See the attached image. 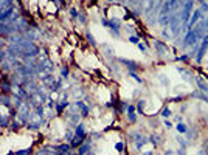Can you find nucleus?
Wrapping results in <instances>:
<instances>
[{"instance_id": "15", "label": "nucleus", "mask_w": 208, "mask_h": 155, "mask_svg": "<svg viewBox=\"0 0 208 155\" xmlns=\"http://www.w3.org/2000/svg\"><path fill=\"white\" fill-rule=\"evenodd\" d=\"M193 96H194V98H199V99H202V101H205V102H208V96L203 95V93H200V92H194Z\"/></svg>"}, {"instance_id": "17", "label": "nucleus", "mask_w": 208, "mask_h": 155, "mask_svg": "<svg viewBox=\"0 0 208 155\" xmlns=\"http://www.w3.org/2000/svg\"><path fill=\"white\" fill-rule=\"evenodd\" d=\"M145 106H146V101H145V99H140V101H138V104H137V110L142 113L143 109H145Z\"/></svg>"}, {"instance_id": "7", "label": "nucleus", "mask_w": 208, "mask_h": 155, "mask_svg": "<svg viewBox=\"0 0 208 155\" xmlns=\"http://www.w3.org/2000/svg\"><path fill=\"white\" fill-rule=\"evenodd\" d=\"M42 82L47 85V87H50V89H56V79H55V76H51V74H45L43 78H42Z\"/></svg>"}, {"instance_id": "31", "label": "nucleus", "mask_w": 208, "mask_h": 155, "mask_svg": "<svg viewBox=\"0 0 208 155\" xmlns=\"http://www.w3.org/2000/svg\"><path fill=\"white\" fill-rule=\"evenodd\" d=\"M143 155H154L151 150H146V152H143Z\"/></svg>"}, {"instance_id": "27", "label": "nucleus", "mask_w": 208, "mask_h": 155, "mask_svg": "<svg viewBox=\"0 0 208 155\" xmlns=\"http://www.w3.org/2000/svg\"><path fill=\"white\" fill-rule=\"evenodd\" d=\"M70 14H72V17H78V11H76L75 8H73V9L70 11Z\"/></svg>"}, {"instance_id": "22", "label": "nucleus", "mask_w": 208, "mask_h": 155, "mask_svg": "<svg viewBox=\"0 0 208 155\" xmlns=\"http://www.w3.org/2000/svg\"><path fill=\"white\" fill-rule=\"evenodd\" d=\"M169 115H171V110H169L168 107H165L163 110H161V116H163V118H168Z\"/></svg>"}, {"instance_id": "1", "label": "nucleus", "mask_w": 208, "mask_h": 155, "mask_svg": "<svg viewBox=\"0 0 208 155\" xmlns=\"http://www.w3.org/2000/svg\"><path fill=\"white\" fill-rule=\"evenodd\" d=\"M28 104H31V107H40V106H43V102L47 101V96H45V93L40 90V89H36V90H33L30 95H28Z\"/></svg>"}, {"instance_id": "9", "label": "nucleus", "mask_w": 208, "mask_h": 155, "mask_svg": "<svg viewBox=\"0 0 208 155\" xmlns=\"http://www.w3.org/2000/svg\"><path fill=\"white\" fill-rule=\"evenodd\" d=\"M73 106H75V109L81 110V116H87V115H89V107H87V106H84L81 101H76Z\"/></svg>"}, {"instance_id": "2", "label": "nucleus", "mask_w": 208, "mask_h": 155, "mask_svg": "<svg viewBox=\"0 0 208 155\" xmlns=\"http://www.w3.org/2000/svg\"><path fill=\"white\" fill-rule=\"evenodd\" d=\"M27 124H28V129H33V130H36V129H39V127L43 124V116L39 115V113L34 110L33 113H30Z\"/></svg>"}, {"instance_id": "26", "label": "nucleus", "mask_w": 208, "mask_h": 155, "mask_svg": "<svg viewBox=\"0 0 208 155\" xmlns=\"http://www.w3.org/2000/svg\"><path fill=\"white\" fill-rule=\"evenodd\" d=\"M129 42H132V43H138V37H135V36H130V37H129Z\"/></svg>"}, {"instance_id": "11", "label": "nucleus", "mask_w": 208, "mask_h": 155, "mask_svg": "<svg viewBox=\"0 0 208 155\" xmlns=\"http://www.w3.org/2000/svg\"><path fill=\"white\" fill-rule=\"evenodd\" d=\"M75 135L76 137H79V138H85V129H84V126L82 124H78L76 126V129H75Z\"/></svg>"}, {"instance_id": "16", "label": "nucleus", "mask_w": 208, "mask_h": 155, "mask_svg": "<svg viewBox=\"0 0 208 155\" xmlns=\"http://www.w3.org/2000/svg\"><path fill=\"white\" fill-rule=\"evenodd\" d=\"M196 81H197V84H199V87H200V89H202L203 92H208V85H206V84H205V82L202 81V78H197V79H196Z\"/></svg>"}, {"instance_id": "18", "label": "nucleus", "mask_w": 208, "mask_h": 155, "mask_svg": "<svg viewBox=\"0 0 208 155\" xmlns=\"http://www.w3.org/2000/svg\"><path fill=\"white\" fill-rule=\"evenodd\" d=\"M31 153V149H20L16 152V155H30Z\"/></svg>"}, {"instance_id": "6", "label": "nucleus", "mask_w": 208, "mask_h": 155, "mask_svg": "<svg viewBox=\"0 0 208 155\" xmlns=\"http://www.w3.org/2000/svg\"><path fill=\"white\" fill-rule=\"evenodd\" d=\"M196 42H197V36H196V33H194L193 30H188L187 36H185V45L190 47V45H194Z\"/></svg>"}, {"instance_id": "4", "label": "nucleus", "mask_w": 208, "mask_h": 155, "mask_svg": "<svg viewBox=\"0 0 208 155\" xmlns=\"http://www.w3.org/2000/svg\"><path fill=\"white\" fill-rule=\"evenodd\" d=\"M154 47L157 48V53H158L160 56H165V55H168V51H169V48L166 47V43L160 42V40H155V42H154Z\"/></svg>"}, {"instance_id": "28", "label": "nucleus", "mask_w": 208, "mask_h": 155, "mask_svg": "<svg viewBox=\"0 0 208 155\" xmlns=\"http://www.w3.org/2000/svg\"><path fill=\"white\" fill-rule=\"evenodd\" d=\"M68 74V68H62V78H67Z\"/></svg>"}, {"instance_id": "5", "label": "nucleus", "mask_w": 208, "mask_h": 155, "mask_svg": "<svg viewBox=\"0 0 208 155\" xmlns=\"http://www.w3.org/2000/svg\"><path fill=\"white\" fill-rule=\"evenodd\" d=\"M202 40H203V42H202V45H200V48H199V53H197V56H196L197 62L202 61V58H203V55H205V51H206V48H208V36H205Z\"/></svg>"}, {"instance_id": "8", "label": "nucleus", "mask_w": 208, "mask_h": 155, "mask_svg": "<svg viewBox=\"0 0 208 155\" xmlns=\"http://www.w3.org/2000/svg\"><path fill=\"white\" fill-rule=\"evenodd\" d=\"M200 9H196L194 11V14H193V17L188 20V23H187V27H188V30H193V27H194V25H196V22H199L200 20Z\"/></svg>"}, {"instance_id": "21", "label": "nucleus", "mask_w": 208, "mask_h": 155, "mask_svg": "<svg viewBox=\"0 0 208 155\" xmlns=\"http://www.w3.org/2000/svg\"><path fill=\"white\" fill-rule=\"evenodd\" d=\"M123 149H124V144L121 141H118L117 144H115V150H117V152H123Z\"/></svg>"}, {"instance_id": "3", "label": "nucleus", "mask_w": 208, "mask_h": 155, "mask_svg": "<svg viewBox=\"0 0 208 155\" xmlns=\"http://www.w3.org/2000/svg\"><path fill=\"white\" fill-rule=\"evenodd\" d=\"M193 6H194V2H193V0H187V2L183 3V8H182V11H180V19H182V23H183V25L188 23Z\"/></svg>"}, {"instance_id": "32", "label": "nucleus", "mask_w": 208, "mask_h": 155, "mask_svg": "<svg viewBox=\"0 0 208 155\" xmlns=\"http://www.w3.org/2000/svg\"><path fill=\"white\" fill-rule=\"evenodd\" d=\"M179 155H185V150H183V149H180V150H179Z\"/></svg>"}, {"instance_id": "25", "label": "nucleus", "mask_w": 208, "mask_h": 155, "mask_svg": "<svg viewBox=\"0 0 208 155\" xmlns=\"http://www.w3.org/2000/svg\"><path fill=\"white\" fill-rule=\"evenodd\" d=\"M137 45H138V48H140V50L143 51V53H145V51H146V45H145V43H142V42H138Z\"/></svg>"}, {"instance_id": "12", "label": "nucleus", "mask_w": 208, "mask_h": 155, "mask_svg": "<svg viewBox=\"0 0 208 155\" xmlns=\"http://www.w3.org/2000/svg\"><path fill=\"white\" fill-rule=\"evenodd\" d=\"M70 147H72V146H68V144H62V146H58L56 150H59L61 155H72V153H70Z\"/></svg>"}, {"instance_id": "24", "label": "nucleus", "mask_w": 208, "mask_h": 155, "mask_svg": "<svg viewBox=\"0 0 208 155\" xmlns=\"http://www.w3.org/2000/svg\"><path fill=\"white\" fill-rule=\"evenodd\" d=\"M87 39H89V42L92 43V45H95L96 42H95V39H93V36H92L90 33H87Z\"/></svg>"}, {"instance_id": "13", "label": "nucleus", "mask_w": 208, "mask_h": 155, "mask_svg": "<svg viewBox=\"0 0 208 155\" xmlns=\"http://www.w3.org/2000/svg\"><path fill=\"white\" fill-rule=\"evenodd\" d=\"M120 62H121V64H126V65H127V68H129L130 71L137 70V64H135L134 61H127V59H120Z\"/></svg>"}, {"instance_id": "19", "label": "nucleus", "mask_w": 208, "mask_h": 155, "mask_svg": "<svg viewBox=\"0 0 208 155\" xmlns=\"http://www.w3.org/2000/svg\"><path fill=\"white\" fill-rule=\"evenodd\" d=\"M177 130L180 132V134H185V132H187V126H185V124H177Z\"/></svg>"}, {"instance_id": "10", "label": "nucleus", "mask_w": 208, "mask_h": 155, "mask_svg": "<svg viewBox=\"0 0 208 155\" xmlns=\"http://www.w3.org/2000/svg\"><path fill=\"white\" fill-rule=\"evenodd\" d=\"M90 147H92V144L87 141V143H82L79 147H78V155H85L89 150H90Z\"/></svg>"}, {"instance_id": "14", "label": "nucleus", "mask_w": 208, "mask_h": 155, "mask_svg": "<svg viewBox=\"0 0 208 155\" xmlns=\"http://www.w3.org/2000/svg\"><path fill=\"white\" fill-rule=\"evenodd\" d=\"M65 107H68V102H67V101H61V104H56V110H58L59 113H62V110H64Z\"/></svg>"}, {"instance_id": "30", "label": "nucleus", "mask_w": 208, "mask_h": 155, "mask_svg": "<svg viewBox=\"0 0 208 155\" xmlns=\"http://www.w3.org/2000/svg\"><path fill=\"white\" fill-rule=\"evenodd\" d=\"M129 2H130V5H135V3L140 2V0H129Z\"/></svg>"}, {"instance_id": "23", "label": "nucleus", "mask_w": 208, "mask_h": 155, "mask_svg": "<svg viewBox=\"0 0 208 155\" xmlns=\"http://www.w3.org/2000/svg\"><path fill=\"white\" fill-rule=\"evenodd\" d=\"M129 74H130V76L134 78V79H135L137 82H142V78H138V74H137L135 71H129Z\"/></svg>"}, {"instance_id": "20", "label": "nucleus", "mask_w": 208, "mask_h": 155, "mask_svg": "<svg viewBox=\"0 0 208 155\" xmlns=\"http://www.w3.org/2000/svg\"><path fill=\"white\" fill-rule=\"evenodd\" d=\"M127 119H129V123H135V121H137L135 113H134V112H129V113H127Z\"/></svg>"}, {"instance_id": "29", "label": "nucleus", "mask_w": 208, "mask_h": 155, "mask_svg": "<svg viewBox=\"0 0 208 155\" xmlns=\"http://www.w3.org/2000/svg\"><path fill=\"white\" fill-rule=\"evenodd\" d=\"M179 61H188V56L187 55H183V56H180V58H177Z\"/></svg>"}]
</instances>
